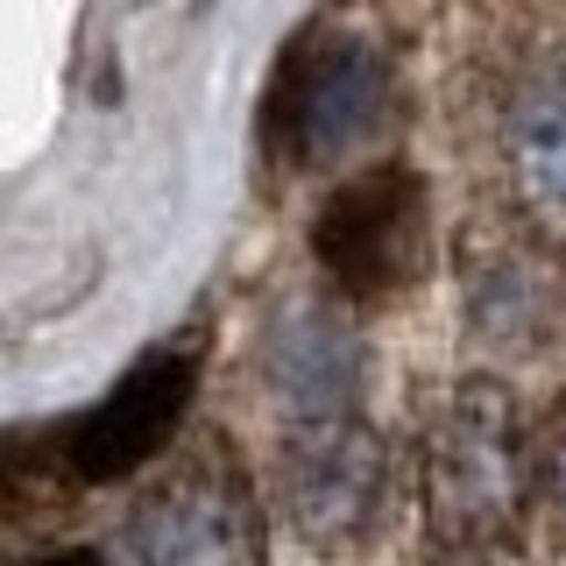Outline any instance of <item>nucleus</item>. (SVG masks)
Returning a JSON list of instances; mask_svg holds the SVG:
<instances>
[{
	"instance_id": "nucleus-1",
	"label": "nucleus",
	"mask_w": 566,
	"mask_h": 566,
	"mask_svg": "<svg viewBox=\"0 0 566 566\" xmlns=\"http://www.w3.org/2000/svg\"><path fill=\"white\" fill-rule=\"evenodd\" d=\"M524 424L517 403L495 382H468L439 403L424 432V517L439 545L453 553H489L524 517Z\"/></svg>"
},
{
	"instance_id": "nucleus-2",
	"label": "nucleus",
	"mask_w": 566,
	"mask_h": 566,
	"mask_svg": "<svg viewBox=\"0 0 566 566\" xmlns=\"http://www.w3.org/2000/svg\"><path fill=\"white\" fill-rule=\"evenodd\" d=\"M389 114V64L354 35H312L276 71L270 135L291 164L326 170L354 156Z\"/></svg>"
},
{
	"instance_id": "nucleus-3",
	"label": "nucleus",
	"mask_w": 566,
	"mask_h": 566,
	"mask_svg": "<svg viewBox=\"0 0 566 566\" xmlns=\"http://www.w3.org/2000/svg\"><path fill=\"white\" fill-rule=\"evenodd\" d=\"M418 241H424V199H418V177L397 164L347 177L318 206V227H312L318 270L354 297L397 291L418 262Z\"/></svg>"
},
{
	"instance_id": "nucleus-4",
	"label": "nucleus",
	"mask_w": 566,
	"mask_h": 566,
	"mask_svg": "<svg viewBox=\"0 0 566 566\" xmlns=\"http://www.w3.org/2000/svg\"><path fill=\"white\" fill-rule=\"evenodd\" d=\"M120 559H149V566H185V559H255L262 553V524L248 503L241 474L220 460H191L177 468L164 489H149L135 503L128 531L114 538Z\"/></svg>"
},
{
	"instance_id": "nucleus-5",
	"label": "nucleus",
	"mask_w": 566,
	"mask_h": 566,
	"mask_svg": "<svg viewBox=\"0 0 566 566\" xmlns=\"http://www.w3.org/2000/svg\"><path fill=\"white\" fill-rule=\"evenodd\" d=\"M191 382H199V354L191 347L135 361L128 376L64 432V468L78 474V482H114V474L142 468V460L177 432V418H185V403H191Z\"/></svg>"
},
{
	"instance_id": "nucleus-6",
	"label": "nucleus",
	"mask_w": 566,
	"mask_h": 566,
	"mask_svg": "<svg viewBox=\"0 0 566 566\" xmlns=\"http://www.w3.org/2000/svg\"><path fill=\"white\" fill-rule=\"evenodd\" d=\"M382 495V447L361 418H318L291 424V453H283V503H291L297 531L312 538H347L368 524Z\"/></svg>"
},
{
	"instance_id": "nucleus-7",
	"label": "nucleus",
	"mask_w": 566,
	"mask_h": 566,
	"mask_svg": "<svg viewBox=\"0 0 566 566\" xmlns=\"http://www.w3.org/2000/svg\"><path fill=\"white\" fill-rule=\"evenodd\" d=\"M503 164L531 220L566 227V50H545L517 71L503 99Z\"/></svg>"
},
{
	"instance_id": "nucleus-8",
	"label": "nucleus",
	"mask_w": 566,
	"mask_h": 566,
	"mask_svg": "<svg viewBox=\"0 0 566 566\" xmlns=\"http://www.w3.org/2000/svg\"><path fill=\"white\" fill-rule=\"evenodd\" d=\"M262 361H270V389H276V403H283L291 424H318V418H347L354 411L361 347H354V333L333 312H318V305L291 312L270 333Z\"/></svg>"
},
{
	"instance_id": "nucleus-9",
	"label": "nucleus",
	"mask_w": 566,
	"mask_h": 566,
	"mask_svg": "<svg viewBox=\"0 0 566 566\" xmlns=\"http://www.w3.org/2000/svg\"><path fill=\"white\" fill-rule=\"evenodd\" d=\"M553 489H559V503H566V411L553 424Z\"/></svg>"
}]
</instances>
